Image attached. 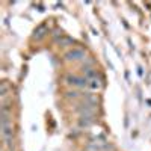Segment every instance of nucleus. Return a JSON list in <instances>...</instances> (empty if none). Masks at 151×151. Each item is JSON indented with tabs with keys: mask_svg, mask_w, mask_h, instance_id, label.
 <instances>
[{
	"mask_svg": "<svg viewBox=\"0 0 151 151\" xmlns=\"http://www.w3.org/2000/svg\"><path fill=\"white\" fill-rule=\"evenodd\" d=\"M65 58L68 60H79V59H83L85 58V52L82 48H73L65 55Z\"/></svg>",
	"mask_w": 151,
	"mask_h": 151,
	"instance_id": "f03ea898",
	"label": "nucleus"
},
{
	"mask_svg": "<svg viewBox=\"0 0 151 151\" xmlns=\"http://www.w3.org/2000/svg\"><path fill=\"white\" fill-rule=\"evenodd\" d=\"M68 97H73V98H76V97H77V92H68Z\"/></svg>",
	"mask_w": 151,
	"mask_h": 151,
	"instance_id": "0eeeda50",
	"label": "nucleus"
},
{
	"mask_svg": "<svg viewBox=\"0 0 151 151\" xmlns=\"http://www.w3.org/2000/svg\"><path fill=\"white\" fill-rule=\"evenodd\" d=\"M62 45H67V44H74V40H71V38H64V41L60 42Z\"/></svg>",
	"mask_w": 151,
	"mask_h": 151,
	"instance_id": "423d86ee",
	"label": "nucleus"
},
{
	"mask_svg": "<svg viewBox=\"0 0 151 151\" xmlns=\"http://www.w3.org/2000/svg\"><path fill=\"white\" fill-rule=\"evenodd\" d=\"M47 29H45V26H41V27H38L36 30H35V38H42L44 36V32H45Z\"/></svg>",
	"mask_w": 151,
	"mask_h": 151,
	"instance_id": "39448f33",
	"label": "nucleus"
},
{
	"mask_svg": "<svg viewBox=\"0 0 151 151\" xmlns=\"http://www.w3.org/2000/svg\"><path fill=\"white\" fill-rule=\"evenodd\" d=\"M88 86H89L91 89H100V88H101V83H100V80L95 77V79H91V80H89Z\"/></svg>",
	"mask_w": 151,
	"mask_h": 151,
	"instance_id": "20e7f679",
	"label": "nucleus"
},
{
	"mask_svg": "<svg viewBox=\"0 0 151 151\" xmlns=\"http://www.w3.org/2000/svg\"><path fill=\"white\" fill-rule=\"evenodd\" d=\"M67 83L68 85H74V86L85 88V86H88L89 80H88L86 77H79V76H74V74H68L67 76Z\"/></svg>",
	"mask_w": 151,
	"mask_h": 151,
	"instance_id": "f257e3e1",
	"label": "nucleus"
},
{
	"mask_svg": "<svg viewBox=\"0 0 151 151\" xmlns=\"http://www.w3.org/2000/svg\"><path fill=\"white\" fill-rule=\"evenodd\" d=\"M82 73H83V76H85L88 80H91V79H95V77H97V71H95L92 67H89V65H85V67L82 68Z\"/></svg>",
	"mask_w": 151,
	"mask_h": 151,
	"instance_id": "7ed1b4c3",
	"label": "nucleus"
}]
</instances>
